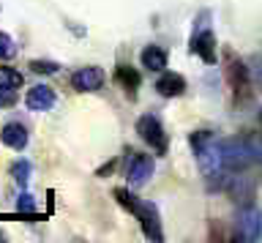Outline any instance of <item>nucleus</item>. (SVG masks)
I'll return each instance as SVG.
<instances>
[{"label": "nucleus", "instance_id": "6ab92c4d", "mask_svg": "<svg viewBox=\"0 0 262 243\" xmlns=\"http://www.w3.org/2000/svg\"><path fill=\"white\" fill-rule=\"evenodd\" d=\"M16 55V44L8 33H0V60H11Z\"/></svg>", "mask_w": 262, "mask_h": 243}, {"label": "nucleus", "instance_id": "a211bd4d", "mask_svg": "<svg viewBox=\"0 0 262 243\" xmlns=\"http://www.w3.org/2000/svg\"><path fill=\"white\" fill-rule=\"evenodd\" d=\"M112 197L118 200V205H120V208H126L128 213H134V208H137V202H139L128 189H115V191H112Z\"/></svg>", "mask_w": 262, "mask_h": 243}, {"label": "nucleus", "instance_id": "4be33fe9", "mask_svg": "<svg viewBox=\"0 0 262 243\" xmlns=\"http://www.w3.org/2000/svg\"><path fill=\"white\" fill-rule=\"evenodd\" d=\"M16 210H19V213H36V200H33L30 194H19V200H16Z\"/></svg>", "mask_w": 262, "mask_h": 243}, {"label": "nucleus", "instance_id": "39448f33", "mask_svg": "<svg viewBox=\"0 0 262 243\" xmlns=\"http://www.w3.org/2000/svg\"><path fill=\"white\" fill-rule=\"evenodd\" d=\"M156 172V161L153 156H147V153H134L128 161V169H126V178H128V186H145L147 181L153 178Z\"/></svg>", "mask_w": 262, "mask_h": 243}, {"label": "nucleus", "instance_id": "4468645a", "mask_svg": "<svg viewBox=\"0 0 262 243\" xmlns=\"http://www.w3.org/2000/svg\"><path fill=\"white\" fill-rule=\"evenodd\" d=\"M142 66L150 71H161L167 69V52L161 47H145L142 50Z\"/></svg>", "mask_w": 262, "mask_h": 243}, {"label": "nucleus", "instance_id": "412c9836", "mask_svg": "<svg viewBox=\"0 0 262 243\" xmlns=\"http://www.w3.org/2000/svg\"><path fill=\"white\" fill-rule=\"evenodd\" d=\"M16 91H19V87H8V85H0V107H14L16 104V99H19V96H16Z\"/></svg>", "mask_w": 262, "mask_h": 243}, {"label": "nucleus", "instance_id": "f8f14e48", "mask_svg": "<svg viewBox=\"0 0 262 243\" xmlns=\"http://www.w3.org/2000/svg\"><path fill=\"white\" fill-rule=\"evenodd\" d=\"M224 189L229 191V197H232L237 205H251L254 202V183L249 178H229L224 183Z\"/></svg>", "mask_w": 262, "mask_h": 243}, {"label": "nucleus", "instance_id": "a878e982", "mask_svg": "<svg viewBox=\"0 0 262 243\" xmlns=\"http://www.w3.org/2000/svg\"><path fill=\"white\" fill-rule=\"evenodd\" d=\"M0 240H3V232H0Z\"/></svg>", "mask_w": 262, "mask_h": 243}, {"label": "nucleus", "instance_id": "dca6fc26", "mask_svg": "<svg viewBox=\"0 0 262 243\" xmlns=\"http://www.w3.org/2000/svg\"><path fill=\"white\" fill-rule=\"evenodd\" d=\"M11 178L16 181V186H28V181H30V161H25V159L14 161L11 164Z\"/></svg>", "mask_w": 262, "mask_h": 243}, {"label": "nucleus", "instance_id": "f257e3e1", "mask_svg": "<svg viewBox=\"0 0 262 243\" xmlns=\"http://www.w3.org/2000/svg\"><path fill=\"white\" fill-rule=\"evenodd\" d=\"M191 148L196 153V164H200L205 181H208L210 189H219V186L227 183L224 178V153H221V142L213 137L210 131H194L191 134Z\"/></svg>", "mask_w": 262, "mask_h": 243}, {"label": "nucleus", "instance_id": "aec40b11", "mask_svg": "<svg viewBox=\"0 0 262 243\" xmlns=\"http://www.w3.org/2000/svg\"><path fill=\"white\" fill-rule=\"evenodd\" d=\"M57 63L55 60H30V71H36V74H57Z\"/></svg>", "mask_w": 262, "mask_h": 243}, {"label": "nucleus", "instance_id": "f03ea898", "mask_svg": "<svg viewBox=\"0 0 262 243\" xmlns=\"http://www.w3.org/2000/svg\"><path fill=\"white\" fill-rule=\"evenodd\" d=\"M221 153H224V167L232 169V172H243L251 164H257V156H254V140H227L221 142Z\"/></svg>", "mask_w": 262, "mask_h": 243}, {"label": "nucleus", "instance_id": "9d476101", "mask_svg": "<svg viewBox=\"0 0 262 243\" xmlns=\"http://www.w3.org/2000/svg\"><path fill=\"white\" fill-rule=\"evenodd\" d=\"M0 142L11 150H25V145H28V128L19 120H11V123H6L0 128Z\"/></svg>", "mask_w": 262, "mask_h": 243}, {"label": "nucleus", "instance_id": "ddd939ff", "mask_svg": "<svg viewBox=\"0 0 262 243\" xmlns=\"http://www.w3.org/2000/svg\"><path fill=\"white\" fill-rule=\"evenodd\" d=\"M156 91L161 96H167V99H172V96L186 93V79L175 74V71H161V77L156 79Z\"/></svg>", "mask_w": 262, "mask_h": 243}, {"label": "nucleus", "instance_id": "5701e85b", "mask_svg": "<svg viewBox=\"0 0 262 243\" xmlns=\"http://www.w3.org/2000/svg\"><path fill=\"white\" fill-rule=\"evenodd\" d=\"M254 156H257V164H262V142H254Z\"/></svg>", "mask_w": 262, "mask_h": 243}, {"label": "nucleus", "instance_id": "f3484780", "mask_svg": "<svg viewBox=\"0 0 262 243\" xmlns=\"http://www.w3.org/2000/svg\"><path fill=\"white\" fill-rule=\"evenodd\" d=\"M22 74L11 66H0V85H8V87H22Z\"/></svg>", "mask_w": 262, "mask_h": 243}, {"label": "nucleus", "instance_id": "9b49d317", "mask_svg": "<svg viewBox=\"0 0 262 243\" xmlns=\"http://www.w3.org/2000/svg\"><path fill=\"white\" fill-rule=\"evenodd\" d=\"M191 52L200 55L205 63H216V38L210 30H196L191 38Z\"/></svg>", "mask_w": 262, "mask_h": 243}, {"label": "nucleus", "instance_id": "393cba45", "mask_svg": "<svg viewBox=\"0 0 262 243\" xmlns=\"http://www.w3.org/2000/svg\"><path fill=\"white\" fill-rule=\"evenodd\" d=\"M259 85H262V71H259Z\"/></svg>", "mask_w": 262, "mask_h": 243}, {"label": "nucleus", "instance_id": "423d86ee", "mask_svg": "<svg viewBox=\"0 0 262 243\" xmlns=\"http://www.w3.org/2000/svg\"><path fill=\"white\" fill-rule=\"evenodd\" d=\"M137 131H139V137H142L153 150H159V153L167 150V134H164L161 123L153 115H142V118H139L137 120Z\"/></svg>", "mask_w": 262, "mask_h": 243}, {"label": "nucleus", "instance_id": "20e7f679", "mask_svg": "<svg viewBox=\"0 0 262 243\" xmlns=\"http://www.w3.org/2000/svg\"><path fill=\"white\" fill-rule=\"evenodd\" d=\"M227 79L229 85H232V93H235V101L241 104L251 96V87H249V66L235 58V55H229V63H227Z\"/></svg>", "mask_w": 262, "mask_h": 243}, {"label": "nucleus", "instance_id": "6e6552de", "mask_svg": "<svg viewBox=\"0 0 262 243\" xmlns=\"http://www.w3.org/2000/svg\"><path fill=\"white\" fill-rule=\"evenodd\" d=\"M71 85H74V91H79V93H93V91H98V87L104 85V71L98 66L77 69L71 74Z\"/></svg>", "mask_w": 262, "mask_h": 243}, {"label": "nucleus", "instance_id": "7ed1b4c3", "mask_svg": "<svg viewBox=\"0 0 262 243\" xmlns=\"http://www.w3.org/2000/svg\"><path fill=\"white\" fill-rule=\"evenodd\" d=\"M262 235V213L254 205H241L235 216V240L251 243Z\"/></svg>", "mask_w": 262, "mask_h": 243}, {"label": "nucleus", "instance_id": "1a4fd4ad", "mask_svg": "<svg viewBox=\"0 0 262 243\" xmlns=\"http://www.w3.org/2000/svg\"><path fill=\"white\" fill-rule=\"evenodd\" d=\"M55 101H57V96H55V91L49 85H33L28 91V96H25V104H28V109H33V112L52 109Z\"/></svg>", "mask_w": 262, "mask_h": 243}, {"label": "nucleus", "instance_id": "0eeeda50", "mask_svg": "<svg viewBox=\"0 0 262 243\" xmlns=\"http://www.w3.org/2000/svg\"><path fill=\"white\" fill-rule=\"evenodd\" d=\"M134 216L142 222V230L150 240H164V230H161V218H159V210H156V205H150V202H137L134 208Z\"/></svg>", "mask_w": 262, "mask_h": 243}, {"label": "nucleus", "instance_id": "2eb2a0df", "mask_svg": "<svg viewBox=\"0 0 262 243\" xmlns=\"http://www.w3.org/2000/svg\"><path fill=\"white\" fill-rule=\"evenodd\" d=\"M115 82H120L128 93H134L139 87V71L131 69V66H118L115 69Z\"/></svg>", "mask_w": 262, "mask_h": 243}, {"label": "nucleus", "instance_id": "b1692460", "mask_svg": "<svg viewBox=\"0 0 262 243\" xmlns=\"http://www.w3.org/2000/svg\"><path fill=\"white\" fill-rule=\"evenodd\" d=\"M112 169H115V161H110V164H106V167H101V169H98V175H110Z\"/></svg>", "mask_w": 262, "mask_h": 243}]
</instances>
